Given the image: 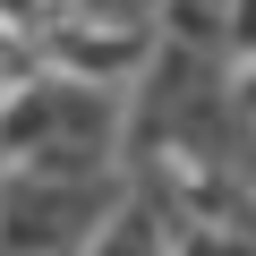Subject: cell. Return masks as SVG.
<instances>
[{"label":"cell","instance_id":"6da1fadb","mask_svg":"<svg viewBox=\"0 0 256 256\" xmlns=\"http://www.w3.org/2000/svg\"><path fill=\"white\" fill-rule=\"evenodd\" d=\"M146 52H154V34L128 26V18H60V26H43V60H52V77L102 86V94H111L120 77H137Z\"/></svg>","mask_w":256,"mask_h":256},{"label":"cell","instance_id":"7a4b0ae2","mask_svg":"<svg viewBox=\"0 0 256 256\" xmlns=\"http://www.w3.org/2000/svg\"><path fill=\"white\" fill-rule=\"evenodd\" d=\"M171 214L154 205V196H120L86 239H77V256H171Z\"/></svg>","mask_w":256,"mask_h":256}]
</instances>
